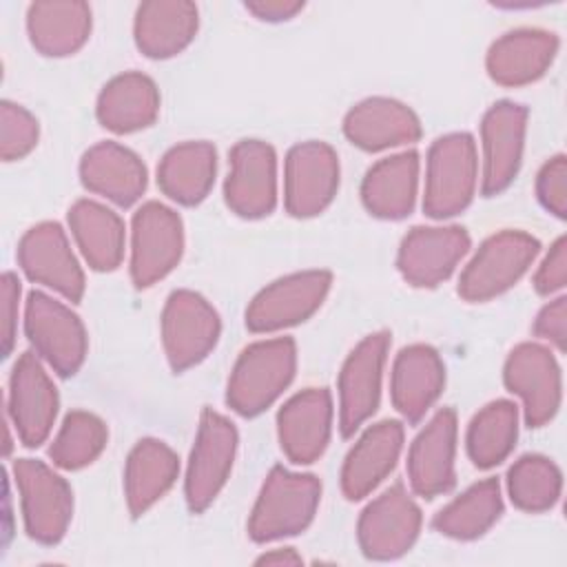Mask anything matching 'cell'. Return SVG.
<instances>
[{
	"label": "cell",
	"mask_w": 567,
	"mask_h": 567,
	"mask_svg": "<svg viewBox=\"0 0 567 567\" xmlns=\"http://www.w3.org/2000/svg\"><path fill=\"white\" fill-rule=\"evenodd\" d=\"M297 370V346L290 337L250 343L228 377L226 403L241 416H257L290 385Z\"/></svg>",
	"instance_id": "6da1fadb"
},
{
	"label": "cell",
	"mask_w": 567,
	"mask_h": 567,
	"mask_svg": "<svg viewBox=\"0 0 567 567\" xmlns=\"http://www.w3.org/2000/svg\"><path fill=\"white\" fill-rule=\"evenodd\" d=\"M321 501V481L315 474L290 472L275 465L252 505L248 536L255 543H270L301 534L315 518Z\"/></svg>",
	"instance_id": "7a4b0ae2"
},
{
	"label": "cell",
	"mask_w": 567,
	"mask_h": 567,
	"mask_svg": "<svg viewBox=\"0 0 567 567\" xmlns=\"http://www.w3.org/2000/svg\"><path fill=\"white\" fill-rule=\"evenodd\" d=\"M478 182L476 144L470 133H447L427 151L423 210L432 219L463 213L474 199Z\"/></svg>",
	"instance_id": "3957f363"
},
{
	"label": "cell",
	"mask_w": 567,
	"mask_h": 567,
	"mask_svg": "<svg viewBox=\"0 0 567 567\" xmlns=\"http://www.w3.org/2000/svg\"><path fill=\"white\" fill-rule=\"evenodd\" d=\"M538 250V239L523 230H501L487 237L461 272L458 295L472 303L503 295L527 272Z\"/></svg>",
	"instance_id": "277c9868"
},
{
	"label": "cell",
	"mask_w": 567,
	"mask_h": 567,
	"mask_svg": "<svg viewBox=\"0 0 567 567\" xmlns=\"http://www.w3.org/2000/svg\"><path fill=\"white\" fill-rule=\"evenodd\" d=\"M24 332L35 354L60 377H73L89 350L86 328L80 317L42 290H33L24 303Z\"/></svg>",
	"instance_id": "5b68a950"
},
{
	"label": "cell",
	"mask_w": 567,
	"mask_h": 567,
	"mask_svg": "<svg viewBox=\"0 0 567 567\" xmlns=\"http://www.w3.org/2000/svg\"><path fill=\"white\" fill-rule=\"evenodd\" d=\"M13 481L20 492L27 534L42 545L60 543L73 518L71 485L35 458H18L13 463Z\"/></svg>",
	"instance_id": "8992f818"
},
{
	"label": "cell",
	"mask_w": 567,
	"mask_h": 567,
	"mask_svg": "<svg viewBox=\"0 0 567 567\" xmlns=\"http://www.w3.org/2000/svg\"><path fill=\"white\" fill-rule=\"evenodd\" d=\"M237 454V430L219 412L206 408L190 450L184 496L193 514L204 512L226 485Z\"/></svg>",
	"instance_id": "52a82bcc"
},
{
	"label": "cell",
	"mask_w": 567,
	"mask_h": 567,
	"mask_svg": "<svg viewBox=\"0 0 567 567\" xmlns=\"http://www.w3.org/2000/svg\"><path fill=\"white\" fill-rule=\"evenodd\" d=\"M221 321L217 310L193 290H175L162 310V346L173 372H184L217 346Z\"/></svg>",
	"instance_id": "ba28073f"
},
{
	"label": "cell",
	"mask_w": 567,
	"mask_h": 567,
	"mask_svg": "<svg viewBox=\"0 0 567 567\" xmlns=\"http://www.w3.org/2000/svg\"><path fill=\"white\" fill-rule=\"evenodd\" d=\"M184 255L182 217L159 204H142L131 221V279L137 288H148L164 279Z\"/></svg>",
	"instance_id": "9c48e42d"
},
{
	"label": "cell",
	"mask_w": 567,
	"mask_h": 567,
	"mask_svg": "<svg viewBox=\"0 0 567 567\" xmlns=\"http://www.w3.org/2000/svg\"><path fill=\"white\" fill-rule=\"evenodd\" d=\"M421 509L403 483L381 492L359 516L357 538L372 560H394L412 549L421 532Z\"/></svg>",
	"instance_id": "30bf717a"
},
{
	"label": "cell",
	"mask_w": 567,
	"mask_h": 567,
	"mask_svg": "<svg viewBox=\"0 0 567 567\" xmlns=\"http://www.w3.org/2000/svg\"><path fill=\"white\" fill-rule=\"evenodd\" d=\"M332 284L328 270L286 275L259 290L246 308L250 332H275L310 319L323 303Z\"/></svg>",
	"instance_id": "8fae6325"
},
{
	"label": "cell",
	"mask_w": 567,
	"mask_h": 567,
	"mask_svg": "<svg viewBox=\"0 0 567 567\" xmlns=\"http://www.w3.org/2000/svg\"><path fill=\"white\" fill-rule=\"evenodd\" d=\"M390 350V332L379 330L361 339L341 365L339 390V430L352 436L379 408L383 365Z\"/></svg>",
	"instance_id": "7c38bea8"
},
{
	"label": "cell",
	"mask_w": 567,
	"mask_h": 567,
	"mask_svg": "<svg viewBox=\"0 0 567 567\" xmlns=\"http://www.w3.org/2000/svg\"><path fill=\"white\" fill-rule=\"evenodd\" d=\"M505 388L523 401L525 423L543 427L563 401V377L554 352L540 343H518L505 359Z\"/></svg>",
	"instance_id": "4fadbf2b"
},
{
	"label": "cell",
	"mask_w": 567,
	"mask_h": 567,
	"mask_svg": "<svg viewBox=\"0 0 567 567\" xmlns=\"http://www.w3.org/2000/svg\"><path fill=\"white\" fill-rule=\"evenodd\" d=\"M339 188V157L326 142L295 144L284 166V206L292 217L323 213Z\"/></svg>",
	"instance_id": "5bb4252c"
},
{
	"label": "cell",
	"mask_w": 567,
	"mask_h": 567,
	"mask_svg": "<svg viewBox=\"0 0 567 567\" xmlns=\"http://www.w3.org/2000/svg\"><path fill=\"white\" fill-rule=\"evenodd\" d=\"M60 408L58 390L35 352H22L13 363L7 394V416L27 447H38L51 434Z\"/></svg>",
	"instance_id": "9a60e30c"
},
{
	"label": "cell",
	"mask_w": 567,
	"mask_h": 567,
	"mask_svg": "<svg viewBox=\"0 0 567 567\" xmlns=\"http://www.w3.org/2000/svg\"><path fill=\"white\" fill-rule=\"evenodd\" d=\"M228 208L244 219H261L277 204V155L268 142L241 140L230 151L224 184Z\"/></svg>",
	"instance_id": "2e32d148"
},
{
	"label": "cell",
	"mask_w": 567,
	"mask_h": 567,
	"mask_svg": "<svg viewBox=\"0 0 567 567\" xmlns=\"http://www.w3.org/2000/svg\"><path fill=\"white\" fill-rule=\"evenodd\" d=\"M18 264L31 281L55 290L71 303L82 299L84 272L58 221L35 224L22 235L18 244Z\"/></svg>",
	"instance_id": "e0dca14e"
},
{
	"label": "cell",
	"mask_w": 567,
	"mask_h": 567,
	"mask_svg": "<svg viewBox=\"0 0 567 567\" xmlns=\"http://www.w3.org/2000/svg\"><path fill=\"white\" fill-rule=\"evenodd\" d=\"M463 226H414L399 246L396 268L414 288L443 284L470 250Z\"/></svg>",
	"instance_id": "ac0fdd59"
},
{
	"label": "cell",
	"mask_w": 567,
	"mask_h": 567,
	"mask_svg": "<svg viewBox=\"0 0 567 567\" xmlns=\"http://www.w3.org/2000/svg\"><path fill=\"white\" fill-rule=\"evenodd\" d=\"M527 131V109L512 100H501L487 109L481 122L483 184L485 197L503 193L518 175Z\"/></svg>",
	"instance_id": "d6986e66"
},
{
	"label": "cell",
	"mask_w": 567,
	"mask_h": 567,
	"mask_svg": "<svg viewBox=\"0 0 567 567\" xmlns=\"http://www.w3.org/2000/svg\"><path fill=\"white\" fill-rule=\"evenodd\" d=\"M456 412L441 408L416 434L408 452V481L414 494L434 498L450 492L456 483Z\"/></svg>",
	"instance_id": "ffe728a7"
},
{
	"label": "cell",
	"mask_w": 567,
	"mask_h": 567,
	"mask_svg": "<svg viewBox=\"0 0 567 567\" xmlns=\"http://www.w3.org/2000/svg\"><path fill=\"white\" fill-rule=\"evenodd\" d=\"M332 396L326 388H306L290 396L277 412V436L284 454L295 465L317 461L330 441Z\"/></svg>",
	"instance_id": "44dd1931"
},
{
	"label": "cell",
	"mask_w": 567,
	"mask_h": 567,
	"mask_svg": "<svg viewBox=\"0 0 567 567\" xmlns=\"http://www.w3.org/2000/svg\"><path fill=\"white\" fill-rule=\"evenodd\" d=\"M556 53V33L545 29H514L492 42L485 55V69L501 86H525L549 71Z\"/></svg>",
	"instance_id": "7402d4cb"
},
{
	"label": "cell",
	"mask_w": 567,
	"mask_h": 567,
	"mask_svg": "<svg viewBox=\"0 0 567 567\" xmlns=\"http://www.w3.org/2000/svg\"><path fill=\"white\" fill-rule=\"evenodd\" d=\"M403 434L401 421L385 419L359 436L341 467V492L348 501L365 498L394 470Z\"/></svg>",
	"instance_id": "603a6c76"
},
{
	"label": "cell",
	"mask_w": 567,
	"mask_h": 567,
	"mask_svg": "<svg viewBox=\"0 0 567 567\" xmlns=\"http://www.w3.org/2000/svg\"><path fill=\"white\" fill-rule=\"evenodd\" d=\"M445 385V365L441 354L425 343L403 348L392 365L390 396L396 412L416 423L441 396Z\"/></svg>",
	"instance_id": "cb8c5ba5"
},
{
	"label": "cell",
	"mask_w": 567,
	"mask_h": 567,
	"mask_svg": "<svg viewBox=\"0 0 567 567\" xmlns=\"http://www.w3.org/2000/svg\"><path fill=\"white\" fill-rule=\"evenodd\" d=\"M343 133L354 146L374 153L414 144L421 137V120L399 100L365 97L346 113Z\"/></svg>",
	"instance_id": "d4e9b609"
},
{
	"label": "cell",
	"mask_w": 567,
	"mask_h": 567,
	"mask_svg": "<svg viewBox=\"0 0 567 567\" xmlns=\"http://www.w3.org/2000/svg\"><path fill=\"white\" fill-rule=\"evenodd\" d=\"M80 179L86 190L126 208L142 197L148 175L144 162L131 148L117 142H100L82 155Z\"/></svg>",
	"instance_id": "484cf974"
},
{
	"label": "cell",
	"mask_w": 567,
	"mask_h": 567,
	"mask_svg": "<svg viewBox=\"0 0 567 567\" xmlns=\"http://www.w3.org/2000/svg\"><path fill=\"white\" fill-rule=\"evenodd\" d=\"M199 9L188 0H148L142 2L133 20L137 49L153 60H166L182 53L197 35Z\"/></svg>",
	"instance_id": "4316f807"
},
{
	"label": "cell",
	"mask_w": 567,
	"mask_h": 567,
	"mask_svg": "<svg viewBox=\"0 0 567 567\" xmlns=\"http://www.w3.org/2000/svg\"><path fill=\"white\" fill-rule=\"evenodd\" d=\"M419 188V153L403 151L379 159L361 184L365 210L379 219H403L412 213Z\"/></svg>",
	"instance_id": "83f0119b"
},
{
	"label": "cell",
	"mask_w": 567,
	"mask_h": 567,
	"mask_svg": "<svg viewBox=\"0 0 567 567\" xmlns=\"http://www.w3.org/2000/svg\"><path fill=\"white\" fill-rule=\"evenodd\" d=\"M91 7L80 0H44L29 4L27 31L31 44L49 58L80 51L91 35Z\"/></svg>",
	"instance_id": "f1b7e54d"
},
{
	"label": "cell",
	"mask_w": 567,
	"mask_h": 567,
	"mask_svg": "<svg viewBox=\"0 0 567 567\" xmlns=\"http://www.w3.org/2000/svg\"><path fill=\"white\" fill-rule=\"evenodd\" d=\"M157 84L140 71H126L109 80L95 104L97 122L113 133L142 131L157 120Z\"/></svg>",
	"instance_id": "f546056e"
},
{
	"label": "cell",
	"mask_w": 567,
	"mask_h": 567,
	"mask_svg": "<svg viewBox=\"0 0 567 567\" xmlns=\"http://www.w3.org/2000/svg\"><path fill=\"white\" fill-rule=\"evenodd\" d=\"M179 458L159 439L135 443L124 467V496L128 512L137 518L146 514L177 481Z\"/></svg>",
	"instance_id": "4dcf8cb0"
},
{
	"label": "cell",
	"mask_w": 567,
	"mask_h": 567,
	"mask_svg": "<svg viewBox=\"0 0 567 567\" xmlns=\"http://www.w3.org/2000/svg\"><path fill=\"white\" fill-rule=\"evenodd\" d=\"M217 151L210 142H182L164 153L157 166L162 193L182 204L195 206L206 199L215 184Z\"/></svg>",
	"instance_id": "1f68e13d"
},
{
	"label": "cell",
	"mask_w": 567,
	"mask_h": 567,
	"mask_svg": "<svg viewBox=\"0 0 567 567\" xmlns=\"http://www.w3.org/2000/svg\"><path fill=\"white\" fill-rule=\"evenodd\" d=\"M69 228L86 264L97 272H111L124 257V221L117 213L93 199H78L69 208Z\"/></svg>",
	"instance_id": "d6a6232c"
},
{
	"label": "cell",
	"mask_w": 567,
	"mask_h": 567,
	"mask_svg": "<svg viewBox=\"0 0 567 567\" xmlns=\"http://www.w3.org/2000/svg\"><path fill=\"white\" fill-rule=\"evenodd\" d=\"M503 514V494L498 478H485L467 487L447 503L432 520V527L454 540H474L483 536Z\"/></svg>",
	"instance_id": "836d02e7"
},
{
	"label": "cell",
	"mask_w": 567,
	"mask_h": 567,
	"mask_svg": "<svg viewBox=\"0 0 567 567\" xmlns=\"http://www.w3.org/2000/svg\"><path fill=\"white\" fill-rule=\"evenodd\" d=\"M518 439V405L507 399H496L481 408L467 425L465 447L470 461L489 470L503 463Z\"/></svg>",
	"instance_id": "e575fe53"
},
{
	"label": "cell",
	"mask_w": 567,
	"mask_h": 567,
	"mask_svg": "<svg viewBox=\"0 0 567 567\" xmlns=\"http://www.w3.org/2000/svg\"><path fill=\"white\" fill-rule=\"evenodd\" d=\"M563 489L558 465L543 454H525L507 472V494L512 503L529 514L551 509Z\"/></svg>",
	"instance_id": "d590c367"
},
{
	"label": "cell",
	"mask_w": 567,
	"mask_h": 567,
	"mask_svg": "<svg viewBox=\"0 0 567 567\" xmlns=\"http://www.w3.org/2000/svg\"><path fill=\"white\" fill-rule=\"evenodd\" d=\"M106 441L109 430L100 416L86 410H73L64 416L49 447V456L55 467L80 470L91 465L102 454Z\"/></svg>",
	"instance_id": "8d00e7d4"
},
{
	"label": "cell",
	"mask_w": 567,
	"mask_h": 567,
	"mask_svg": "<svg viewBox=\"0 0 567 567\" xmlns=\"http://www.w3.org/2000/svg\"><path fill=\"white\" fill-rule=\"evenodd\" d=\"M38 120L20 104L9 100L0 109V155L4 162H16L29 155L38 144Z\"/></svg>",
	"instance_id": "74e56055"
},
{
	"label": "cell",
	"mask_w": 567,
	"mask_h": 567,
	"mask_svg": "<svg viewBox=\"0 0 567 567\" xmlns=\"http://www.w3.org/2000/svg\"><path fill=\"white\" fill-rule=\"evenodd\" d=\"M536 197L554 217H567V159L563 153L549 157L540 166L536 175Z\"/></svg>",
	"instance_id": "f35d334b"
},
{
	"label": "cell",
	"mask_w": 567,
	"mask_h": 567,
	"mask_svg": "<svg viewBox=\"0 0 567 567\" xmlns=\"http://www.w3.org/2000/svg\"><path fill=\"white\" fill-rule=\"evenodd\" d=\"M565 284H567V239L565 235H560L543 257L534 275V288L538 295H554L563 290Z\"/></svg>",
	"instance_id": "ab89813d"
},
{
	"label": "cell",
	"mask_w": 567,
	"mask_h": 567,
	"mask_svg": "<svg viewBox=\"0 0 567 567\" xmlns=\"http://www.w3.org/2000/svg\"><path fill=\"white\" fill-rule=\"evenodd\" d=\"M20 301V279L13 272H4L0 279V339L2 357H9L18 332V303Z\"/></svg>",
	"instance_id": "60d3db41"
},
{
	"label": "cell",
	"mask_w": 567,
	"mask_h": 567,
	"mask_svg": "<svg viewBox=\"0 0 567 567\" xmlns=\"http://www.w3.org/2000/svg\"><path fill=\"white\" fill-rule=\"evenodd\" d=\"M534 334L549 341L558 352L567 346V297H556L545 303L534 319Z\"/></svg>",
	"instance_id": "b9f144b4"
},
{
	"label": "cell",
	"mask_w": 567,
	"mask_h": 567,
	"mask_svg": "<svg viewBox=\"0 0 567 567\" xmlns=\"http://www.w3.org/2000/svg\"><path fill=\"white\" fill-rule=\"evenodd\" d=\"M244 7L259 20L284 22L295 18L303 9V2L301 0H248Z\"/></svg>",
	"instance_id": "7bdbcfd3"
},
{
	"label": "cell",
	"mask_w": 567,
	"mask_h": 567,
	"mask_svg": "<svg viewBox=\"0 0 567 567\" xmlns=\"http://www.w3.org/2000/svg\"><path fill=\"white\" fill-rule=\"evenodd\" d=\"M257 565H301V556L292 547L270 549L257 558Z\"/></svg>",
	"instance_id": "ee69618b"
}]
</instances>
